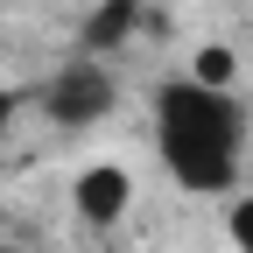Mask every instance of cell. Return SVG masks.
Masks as SVG:
<instances>
[{
  "instance_id": "1",
  "label": "cell",
  "mask_w": 253,
  "mask_h": 253,
  "mask_svg": "<svg viewBox=\"0 0 253 253\" xmlns=\"http://www.w3.org/2000/svg\"><path fill=\"white\" fill-rule=\"evenodd\" d=\"M155 148H162V169L197 190V197H218V190L239 183V155H246V113L232 91H211L197 78H169L155 91Z\"/></svg>"
},
{
  "instance_id": "2",
  "label": "cell",
  "mask_w": 253,
  "mask_h": 253,
  "mask_svg": "<svg viewBox=\"0 0 253 253\" xmlns=\"http://www.w3.org/2000/svg\"><path fill=\"white\" fill-rule=\"evenodd\" d=\"M120 106V84L99 56H78V63H63V71L42 84V113L63 126V134H84V126H99L106 113Z\"/></svg>"
},
{
  "instance_id": "3",
  "label": "cell",
  "mask_w": 253,
  "mask_h": 253,
  "mask_svg": "<svg viewBox=\"0 0 253 253\" xmlns=\"http://www.w3.org/2000/svg\"><path fill=\"white\" fill-rule=\"evenodd\" d=\"M71 197H78V218H84V225H120V218H126V204H134V176H126L120 162H91V169H78V190H71Z\"/></svg>"
},
{
  "instance_id": "4",
  "label": "cell",
  "mask_w": 253,
  "mask_h": 253,
  "mask_svg": "<svg viewBox=\"0 0 253 253\" xmlns=\"http://www.w3.org/2000/svg\"><path fill=\"white\" fill-rule=\"evenodd\" d=\"M141 21H148L141 0H99V7L84 14V28H78V49H84V56H106V49H120L126 36H134Z\"/></svg>"
},
{
  "instance_id": "5",
  "label": "cell",
  "mask_w": 253,
  "mask_h": 253,
  "mask_svg": "<svg viewBox=\"0 0 253 253\" xmlns=\"http://www.w3.org/2000/svg\"><path fill=\"white\" fill-rule=\"evenodd\" d=\"M190 78H197V84H211V91H232V78H239V56H232L225 42H204L197 56H190Z\"/></svg>"
},
{
  "instance_id": "6",
  "label": "cell",
  "mask_w": 253,
  "mask_h": 253,
  "mask_svg": "<svg viewBox=\"0 0 253 253\" xmlns=\"http://www.w3.org/2000/svg\"><path fill=\"white\" fill-rule=\"evenodd\" d=\"M225 239H232V253H253V190H246V197H232V211H225Z\"/></svg>"
},
{
  "instance_id": "7",
  "label": "cell",
  "mask_w": 253,
  "mask_h": 253,
  "mask_svg": "<svg viewBox=\"0 0 253 253\" xmlns=\"http://www.w3.org/2000/svg\"><path fill=\"white\" fill-rule=\"evenodd\" d=\"M14 106H21V99H14L7 84H0V141H7V126H14Z\"/></svg>"
},
{
  "instance_id": "8",
  "label": "cell",
  "mask_w": 253,
  "mask_h": 253,
  "mask_svg": "<svg viewBox=\"0 0 253 253\" xmlns=\"http://www.w3.org/2000/svg\"><path fill=\"white\" fill-rule=\"evenodd\" d=\"M0 253H21V246H0Z\"/></svg>"
}]
</instances>
